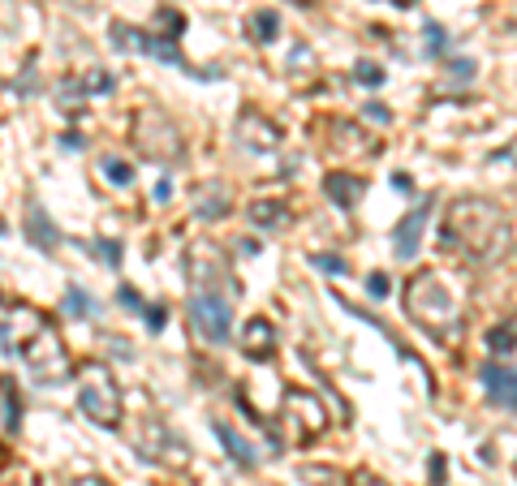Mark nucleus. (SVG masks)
<instances>
[{"instance_id": "nucleus-1", "label": "nucleus", "mask_w": 517, "mask_h": 486, "mask_svg": "<svg viewBox=\"0 0 517 486\" xmlns=\"http://www.w3.org/2000/svg\"><path fill=\"white\" fill-rule=\"evenodd\" d=\"M78 404H82V413L91 422H100V426H117L121 422V392H117L108 366H87Z\"/></svg>"}, {"instance_id": "nucleus-2", "label": "nucleus", "mask_w": 517, "mask_h": 486, "mask_svg": "<svg viewBox=\"0 0 517 486\" xmlns=\"http://www.w3.org/2000/svg\"><path fill=\"white\" fill-rule=\"evenodd\" d=\"M190 323L203 331V340H211V344H225L229 340V301L220 297V293H194L190 297Z\"/></svg>"}, {"instance_id": "nucleus-3", "label": "nucleus", "mask_w": 517, "mask_h": 486, "mask_svg": "<svg viewBox=\"0 0 517 486\" xmlns=\"http://www.w3.org/2000/svg\"><path fill=\"white\" fill-rule=\"evenodd\" d=\"M483 383H487L491 400L517 413V370H504V366H496V362H487V366H483Z\"/></svg>"}, {"instance_id": "nucleus-4", "label": "nucleus", "mask_w": 517, "mask_h": 486, "mask_svg": "<svg viewBox=\"0 0 517 486\" xmlns=\"http://www.w3.org/2000/svg\"><path fill=\"white\" fill-rule=\"evenodd\" d=\"M423 224H427V207H414L397 224V233H392V241H397V259H414V254H418V233H423Z\"/></svg>"}, {"instance_id": "nucleus-5", "label": "nucleus", "mask_w": 517, "mask_h": 486, "mask_svg": "<svg viewBox=\"0 0 517 486\" xmlns=\"http://www.w3.org/2000/svg\"><path fill=\"white\" fill-rule=\"evenodd\" d=\"M272 344H276V327L267 319H250V327H246V353L250 357H272Z\"/></svg>"}, {"instance_id": "nucleus-6", "label": "nucleus", "mask_w": 517, "mask_h": 486, "mask_svg": "<svg viewBox=\"0 0 517 486\" xmlns=\"http://www.w3.org/2000/svg\"><path fill=\"white\" fill-rule=\"evenodd\" d=\"M211 430H216V439L229 448V456L237 460V465H255V448L241 439V434L233 430V426H225V422H211Z\"/></svg>"}, {"instance_id": "nucleus-7", "label": "nucleus", "mask_w": 517, "mask_h": 486, "mask_svg": "<svg viewBox=\"0 0 517 486\" xmlns=\"http://www.w3.org/2000/svg\"><path fill=\"white\" fill-rule=\"evenodd\" d=\"M324 190H328V198L336 202V207H354V198H358V190H362V176L336 172V176H328V181H324Z\"/></svg>"}, {"instance_id": "nucleus-8", "label": "nucleus", "mask_w": 517, "mask_h": 486, "mask_svg": "<svg viewBox=\"0 0 517 486\" xmlns=\"http://www.w3.org/2000/svg\"><path fill=\"white\" fill-rule=\"evenodd\" d=\"M27 233L35 237V245H39V250H52V245L61 241V233H57V228H47V220H43V211H39V207H31V215H27Z\"/></svg>"}, {"instance_id": "nucleus-9", "label": "nucleus", "mask_w": 517, "mask_h": 486, "mask_svg": "<svg viewBox=\"0 0 517 486\" xmlns=\"http://www.w3.org/2000/svg\"><path fill=\"white\" fill-rule=\"evenodd\" d=\"M250 220L259 228H285V207L280 202H255L250 207Z\"/></svg>"}, {"instance_id": "nucleus-10", "label": "nucleus", "mask_w": 517, "mask_h": 486, "mask_svg": "<svg viewBox=\"0 0 517 486\" xmlns=\"http://www.w3.org/2000/svg\"><path fill=\"white\" fill-rule=\"evenodd\" d=\"M276 26H280V22H276V13H272V9H263V13H255V17H250V31H255V39H259V43H272V39H276Z\"/></svg>"}, {"instance_id": "nucleus-11", "label": "nucleus", "mask_w": 517, "mask_h": 486, "mask_svg": "<svg viewBox=\"0 0 517 486\" xmlns=\"http://www.w3.org/2000/svg\"><path fill=\"white\" fill-rule=\"evenodd\" d=\"M65 314H73V319H87V314H95V301H91L82 289H69V293H65Z\"/></svg>"}, {"instance_id": "nucleus-12", "label": "nucleus", "mask_w": 517, "mask_h": 486, "mask_svg": "<svg viewBox=\"0 0 517 486\" xmlns=\"http://www.w3.org/2000/svg\"><path fill=\"white\" fill-rule=\"evenodd\" d=\"M513 340H517V319H513L509 327H496V331H491V349H496V353H509Z\"/></svg>"}, {"instance_id": "nucleus-13", "label": "nucleus", "mask_w": 517, "mask_h": 486, "mask_svg": "<svg viewBox=\"0 0 517 486\" xmlns=\"http://www.w3.org/2000/svg\"><path fill=\"white\" fill-rule=\"evenodd\" d=\"M104 168H108V181H112V185H130V176H134L130 164H121V160H104Z\"/></svg>"}, {"instance_id": "nucleus-14", "label": "nucleus", "mask_w": 517, "mask_h": 486, "mask_svg": "<svg viewBox=\"0 0 517 486\" xmlns=\"http://www.w3.org/2000/svg\"><path fill=\"white\" fill-rule=\"evenodd\" d=\"M354 78H358V82H366V86H380V82H384V69H380V65H371V61H362Z\"/></svg>"}, {"instance_id": "nucleus-15", "label": "nucleus", "mask_w": 517, "mask_h": 486, "mask_svg": "<svg viewBox=\"0 0 517 486\" xmlns=\"http://www.w3.org/2000/svg\"><path fill=\"white\" fill-rule=\"evenodd\" d=\"M427 52H444V31H440V26H427Z\"/></svg>"}, {"instance_id": "nucleus-16", "label": "nucleus", "mask_w": 517, "mask_h": 486, "mask_svg": "<svg viewBox=\"0 0 517 486\" xmlns=\"http://www.w3.org/2000/svg\"><path fill=\"white\" fill-rule=\"evenodd\" d=\"M315 267H324V271H345V263L336 259V254H319V259H315Z\"/></svg>"}, {"instance_id": "nucleus-17", "label": "nucleus", "mask_w": 517, "mask_h": 486, "mask_svg": "<svg viewBox=\"0 0 517 486\" xmlns=\"http://www.w3.org/2000/svg\"><path fill=\"white\" fill-rule=\"evenodd\" d=\"M100 254H104V259H108L112 267L121 263V245H117V241H100Z\"/></svg>"}, {"instance_id": "nucleus-18", "label": "nucleus", "mask_w": 517, "mask_h": 486, "mask_svg": "<svg viewBox=\"0 0 517 486\" xmlns=\"http://www.w3.org/2000/svg\"><path fill=\"white\" fill-rule=\"evenodd\" d=\"M147 327H151V331L164 327V305H151V310H147Z\"/></svg>"}, {"instance_id": "nucleus-19", "label": "nucleus", "mask_w": 517, "mask_h": 486, "mask_svg": "<svg viewBox=\"0 0 517 486\" xmlns=\"http://www.w3.org/2000/svg\"><path fill=\"white\" fill-rule=\"evenodd\" d=\"M366 116H371V121H388V108L384 104H366Z\"/></svg>"}, {"instance_id": "nucleus-20", "label": "nucleus", "mask_w": 517, "mask_h": 486, "mask_svg": "<svg viewBox=\"0 0 517 486\" xmlns=\"http://www.w3.org/2000/svg\"><path fill=\"white\" fill-rule=\"evenodd\" d=\"M371 293H375V297L388 293V280H384V275H371Z\"/></svg>"}, {"instance_id": "nucleus-21", "label": "nucleus", "mask_w": 517, "mask_h": 486, "mask_svg": "<svg viewBox=\"0 0 517 486\" xmlns=\"http://www.w3.org/2000/svg\"><path fill=\"white\" fill-rule=\"evenodd\" d=\"M121 301H126L130 310H138V293H134V289H121Z\"/></svg>"}, {"instance_id": "nucleus-22", "label": "nucleus", "mask_w": 517, "mask_h": 486, "mask_svg": "<svg viewBox=\"0 0 517 486\" xmlns=\"http://www.w3.org/2000/svg\"><path fill=\"white\" fill-rule=\"evenodd\" d=\"M73 486H104V482H100V478H91V482H73Z\"/></svg>"}, {"instance_id": "nucleus-23", "label": "nucleus", "mask_w": 517, "mask_h": 486, "mask_svg": "<svg viewBox=\"0 0 517 486\" xmlns=\"http://www.w3.org/2000/svg\"><path fill=\"white\" fill-rule=\"evenodd\" d=\"M401 5H414V0H401Z\"/></svg>"}]
</instances>
